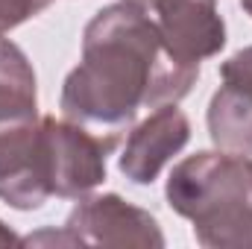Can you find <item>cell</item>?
<instances>
[{"label": "cell", "instance_id": "obj_1", "mask_svg": "<svg viewBox=\"0 0 252 249\" xmlns=\"http://www.w3.org/2000/svg\"><path fill=\"white\" fill-rule=\"evenodd\" d=\"M196 79V64L179 62L144 9L121 3L100 12L85 30V62L62 94L70 121L109 126L132 121L138 106H158L182 97Z\"/></svg>", "mask_w": 252, "mask_h": 249}, {"label": "cell", "instance_id": "obj_7", "mask_svg": "<svg viewBox=\"0 0 252 249\" xmlns=\"http://www.w3.org/2000/svg\"><path fill=\"white\" fill-rule=\"evenodd\" d=\"M50 0H0V32H6L9 27L21 24L30 15H35Z\"/></svg>", "mask_w": 252, "mask_h": 249}, {"label": "cell", "instance_id": "obj_2", "mask_svg": "<svg viewBox=\"0 0 252 249\" xmlns=\"http://www.w3.org/2000/svg\"><path fill=\"white\" fill-rule=\"evenodd\" d=\"M170 202L199 226H238L252 214V161L232 156H199L170 179Z\"/></svg>", "mask_w": 252, "mask_h": 249}, {"label": "cell", "instance_id": "obj_3", "mask_svg": "<svg viewBox=\"0 0 252 249\" xmlns=\"http://www.w3.org/2000/svg\"><path fill=\"white\" fill-rule=\"evenodd\" d=\"M161 12V38L167 50L188 64H199L223 44V24L214 15V0H156Z\"/></svg>", "mask_w": 252, "mask_h": 249}, {"label": "cell", "instance_id": "obj_5", "mask_svg": "<svg viewBox=\"0 0 252 249\" xmlns=\"http://www.w3.org/2000/svg\"><path fill=\"white\" fill-rule=\"evenodd\" d=\"M185 141H188V121L182 118V112L161 109L129 138V147H126L121 167L135 182H153L158 167Z\"/></svg>", "mask_w": 252, "mask_h": 249}, {"label": "cell", "instance_id": "obj_8", "mask_svg": "<svg viewBox=\"0 0 252 249\" xmlns=\"http://www.w3.org/2000/svg\"><path fill=\"white\" fill-rule=\"evenodd\" d=\"M244 6H247V9L252 12V0H244Z\"/></svg>", "mask_w": 252, "mask_h": 249}, {"label": "cell", "instance_id": "obj_6", "mask_svg": "<svg viewBox=\"0 0 252 249\" xmlns=\"http://www.w3.org/2000/svg\"><path fill=\"white\" fill-rule=\"evenodd\" d=\"M35 118V76L21 50L0 41V129Z\"/></svg>", "mask_w": 252, "mask_h": 249}, {"label": "cell", "instance_id": "obj_4", "mask_svg": "<svg viewBox=\"0 0 252 249\" xmlns=\"http://www.w3.org/2000/svg\"><path fill=\"white\" fill-rule=\"evenodd\" d=\"M226 85L211 100L208 124L217 144L229 150H252V50L223 64Z\"/></svg>", "mask_w": 252, "mask_h": 249}]
</instances>
